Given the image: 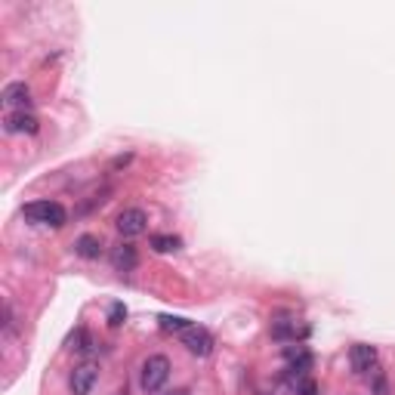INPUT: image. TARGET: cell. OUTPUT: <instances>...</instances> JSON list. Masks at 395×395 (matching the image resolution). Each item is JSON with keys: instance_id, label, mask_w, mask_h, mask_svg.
Returning <instances> with one entry per match:
<instances>
[{"instance_id": "obj_1", "label": "cell", "mask_w": 395, "mask_h": 395, "mask_svg": "<svg viewBox=\"0 0 395 395\" xmlns=\"http://www.w3.org/2000/svg\"><path fill=\"white\" fill-rule=\"evenodd\" d=\"M22 216H25L28 222H37V226H65V207L59 204V201H31V204H25V210H22Z\"/></svg>"}, {"instance_id": "obj_16", "label": "cell", "mask_w": 395, "mask_h": 395, "mask_svg": "<svg viewBox=\"0 0 395 395\" xmlns=\"http://www.w3.org/2000/svg\"><path fill=\"white\" fill-rule=\"evenodd\" d=\"M297 395H319V383L309 380V377H303V380L297 383Z\"/></svg>"}, {"instance_id": "obj_18", "label": "cell", "mask_w": 395, "mask_h": 395, "mask_svg": "<svg viewBox=\"0 0 395 395\" xmlns=\"http://www.w3.org/2000/svg\"><path fill=\"white\" fill-rule=\"evenodd\" d=\"M167 395H189V389H173V392H167Z\"/></svg>"}, {"instance_id": "obj_9", "label": "cell", "mask_w": 395, "mask_h": 395, "mask_svg": "<svg viewBox=\"0 0 395 395\" xmlns=\"http://www.w3.org/2000/svg\"><path fill=\"white\" fill-rule=\"evenodd\" d=\"M4 105L15 108V112H25L31 105V90L25 83H6L4 87Z\"/></svg>"}, {"instance_id": "obj_19", "label": "cell", "mask_w": 395, "mask_h": 395, "mask_svg": "<svg viewBox=\"0 0 395 395\" xmlns=\"http://www.w3.org/2000/svg\"><path fill=\"white\" fill-rule=\"evenodd\" d=\"M257 395H269V392H257Z\"/></svg>"}, {"instance_id": "obj_3", "label": "cell", "mask_w": 395, "mask_h": 395, "mask_svg": "<svg viewBox=\"0 0 395 395\" xmlns=\"http://www.w3.org/2000/svg\"><path fill=\"white\" fill-rule=\"evenodd\" d=\"M182 340V346L189 349L192 355H198V359H204V355H210L213 352V337H210V330L207 328H201V324H189V328L180 334Z\"/></svg>"}, {"instance_id": "obj_12", "label": "cell", "mask_w": 395, "mask_h": 395, "mask_svg": "<svg viewBox=\"0 0 395 395\" xmlns=\"http://www.w3.org/2000/svg\"><path fill=\"white\" fill-rule=\"evenodd\" d=\"M152 247L158 253H173V250H180L182 247V238H176V235H152Z\"/></svg>"}, {"instance_id": "obj_11", "label": "cell", "mask_w": 395, "mask_h": 395, "mask_svg": "<svg viewBox=\"0 0 395 395\" xmlns=\"http://www.w3.org/2000/svg\"><path fill=\"white\" fill-rule=\"evenodd\" d=\"M306 334H309V328H300L297 321H275L272 324V337L281 340V343H288V340H300Z\"/></svg>"}, {"instance_id": "obj_13", "label": "cell", "mask_w": 395, "mask_h": 395, "mask_svg": "<svg viewBox=\"0 0 395 395\" xmlns=\"http://www.w3.org/2000/svg\"><path fill=\"white\" fill-rule=\"evenodd\" d=\"M158 324H161V330H167V334H182L185 328H189V319H180V315H161L158 319Z\"/></svg>"}, {"instance_id": "obj_15", "label": "cell", "mask_w": 395, "mask_h": 395, "mask_svg": "<svg viewBox=\"0 0 395 395\" xmlns=\"http://www.w3.org/2000/svg\"><path fill=\"white\" fill-rule=\"evenodd\" d=\"M370 374H374V395H389V386H386L383 370H380V368H374Z\"/></svg>"}, {"instance_id": "obj_5", "label": "cell", "mask_w": 395, "mask_h": 395, "mask_svg": "<svg viewBox=\"0 0 395 395\" xmlns=\"http://www.w3.org/2000/svg\"><path fill=\"white\" fill-rule=\"evenodd\" d=\"M72 392L74 395H90L93 392V386L99 383V368L93 365V361H83V365H77L72 370Z\"/></svg>"}, {"instance_id": "obj_17", "label": "cell", "mask_w": 395, "mask_h": 395, "mask_svg": "<svg viewBox=\"0 0 395 395\" xmlns=\"http://www.w3.org/2000/svg\"><path fill=\"white\" fill-rule=\"evenodd\" d=\"M112 395H130V392H127V386H121V389H114Z\"/></svg>"}, {"instance_id": "obj_2", "label": "cell", "mask_w": 395, "mask_h": 395, "mask_svg": "<svg viewBox=\"0 0 395 395\" xmlns=\"http://www.w3.org/2000/svg\"><path fill=\"white\" fill-rule=\"evenodd\" d=\"M170 380V359L167 355H149L142 365V377H139V383H142V389L154 395L164 389V383Z\"/></svg>"}, {"instance_id": "obj_7", "label": "cell", "mask_w": 395, "mask_h": 395, "mask_svg": "<svg viewBox=\"0 0 395 395\" xmlns=\"http://www.w3.org/2000/svg\"><path fill=\"white\" fill-rule=\"evenodd\" d=\"M4 127H6V133H37L41 123H37V118L28 112H10L4 118Z\"/></svg>"}, {"instance_id": "obj_4", "label": "cell", "mask_w": 395, "mask_h": 395, "mask_svg": "<svg viewBox=\"0 0 395 395\" xmlns=\"http://www.w3.org/2000/svg\"><path fill=\"white\" fill-rule=\"evenodd\" d=\"M145 229H149V216H145V210H139V207H127V210L118 216V232L123 238L145 235Z\"/></svg>"}, {"instance_id": "obj_6", "label": "cell", "mask_w": 395, "mask_h": 395, "mask_svg": "<svg viewBox=\"0 0 395 395\" xmlns=\"http://www.w3.org/2000/svg\"><path fill=\"white\" fill-rule=\"evenodd\" d=\"M349 365L355 374H368V370L377 368V349L368 343H355L349 349Z\"/></svg>"}, {"instance_id": "obj_8", "label": "cell", "mask_w": 395, "mask_h": 395, "mask_svg": "<svg viewBox=\"0 0 395 395\" xmlns=\"http://www.w3.org/2000/svg\"><path fill=\"white\" fill-rule=\"evenodd\" d=\"M112 266L118 269V272H133V269L139 266V253H136V247L133 244H118L112 250Z\"/></svg>"}, {"instance_id": "obj_10", "label": "cell", "mask_w": 395, "mask_h": 395, "mask_svg": "<svg viewBox=\"0 0 395 395\" xmlns=\"http://www.w3.org/2000/svg\"><path fill=\"white\" fill-rule=\"evenodd\" d=\"M74 253L83 260H99L102 257V241H99L96 235H81L74 241Z\"/></svg>"}, {"instance_id": "obj_14", "label": "cell", "mask_w": 395, "mask_h": 395, "mask_svg": "<svg viewBox=\"0 0 395 395\" xmlns=\"http://www.w3.org/2000/svg\"><path fill=\"white\" fill-rule=\"evenodd\" d=\"M123 319H127V309H123V303H114L112 309H108V324H112V328H121Z\"/></svg>"}]
</instances>
